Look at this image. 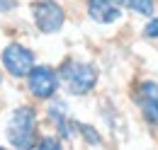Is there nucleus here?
I'll return each instance as SVG.
<instances>
[{
	"instance_id": "f257e3e1",
	"label": "nucleus",
	"mask_w": 158,
	"mask_h": 150,
	"mask_svg": "<svg viewBox=\"0 0 158 150\" xmlns=\"http://www.w3.org/2000/svg\"><path fill=\"white\" fill-rule=\"evenodd\" d=\"M59 77L71 94L83 97V94L95 90V85H98V68L93 63H85V61L66 58L59 70Z\"/></svg>"
},
{
	"instance_id": "f03ea898",
	"label": "nucleus",
	"mask_w": 158,
	"mask_h": 150,
	"mask_svg": "<svg viewBox=\"0 0 158 150\" xmlns=\"http://www.w3.org/2000/svg\"><path fill=\"white\" fill-rule=\"evenodd\" d=\"M7 140L15 148H34L37 140V109L17 107L7 121Z\"/></svg>"
},
{
	"instance_id": "7ed1b4c3",
	"label": "nucleus",
	"mask_w": 158,
	"mask_h": 150,
	"mask_svg": "<svg viewBox=\"0 0 158 150\" xmlns=\"http://www.w3.org/2000/svg\"><path fill=\"white\" fill-rule=\"evenodd\" d=\"M32 19L41 34H56L66 22V12L56 0H37L32 2Z\"/></svg>"
},
{
	"instance_id": "20e7f679",
	"label": "nucleus",
	"mask_w": 158,
	"mask_h": 150,
	"mask_svg": "<svg viewBox=\"0 0 158 150\" xmlns=\"http://www.w3.org/2000/svg\"><path fill=\"white\" fill-rule=\"evenodd\" d=\"M59 85H61L59 70H54L49 65H34L27 73V90L37 99H51V97H56Z\"/></svg>"
},
{
	"instance_id": "39448f33",
	"label": "nucleus",
	"mask_w": 158,
	"mask_h": 150,
	"mask_svg": "<svg viewBox=\"0 0 158 150\" xmlns=\"http://www.w3.org/2000/svg\"><path fill=\"white\" fill-rule=\"evenodd\" d=\"M0 58H2V68L12 77H27V73L34 68V51L27 49V46H22V44H17V41L7 44L2 49V56Z\"/></svg>"
},
{
	"instance_id": "423d86ee",
	"label": "nucleus",
	"mask_w": 158,
	"mask_h": 150,
	"mask_svg": "<svg viewBox=\"0 0 158 150\" xmlns=\"http://www.w3.org/2000/svg\"><path fill=\"white\" fill-rule=\"evenodd\" d=\"M134 99H136L143 119H146L151 126H158V82H153V80L139 82Z\"/></svg>"
},
{
	"instance_id": "0eeeda50",
	"label": "nucleus",
	"mask_w": 158,
	"mask_h": 150,
	"mask_svg": "<svg viewBox=\"0 0 158 150\" xmlns=\"http://www.w3.org/2000/svg\"><path fill=\"white\" fill-rule=\"evenodd\" d=\"M46 116H49V121L56 126V136H59L61 140L76 138L78 128H76V121L68 116V107H66L63 99H54V97H51L49 109H46Z\"/></svg>"
},
{
	"instance_id": "6e6552de",
	"label": "nucleus",
	"mask_w": 158,
	"mask_h": 150,
	"mask_svg": "<svg viewBox=\"0 0 158 150\" xmlns=\"http://www.w3.org/2000/svg\"><path fill=\"white\" fill-rule=\"evenodd\" d=\"M88 15L100 24H112L122 17V7L117 0H88Z\"/></svg>"
},
{
	"instance_id": "1a4fd4ad",
	"label": "nucleus",
	"mask_w": 158,
	"mask_h": 150,
	"mask_svg": "<svg viewBox=\"0 0 158 150\" xmlns=\"http://www.w3.org/2000/svg\"><path fill=\"white\" fill-rule=\"evenodd\" d=\"M122 7L136 12V15H143V17H153L156 12V2L153 0H117Z\"/></svg>"
},
{
	"instance_id": "9d476101",
	"label": "nucleus",
	"mask_w": 158,
	"mask_h": 150,
	"mask_svg": "<svg viewBox=\"0 0 158 150\" xmlns=\"http://www.w3.org/2000/svg\"><path fill=\"white\" fill-rule=\"evenodd\" d=\"M76 128H78V136L88 143V145H102V136H100L93 126H88V124H80L76 121Z\"/></svg>"
},
{
	"instance_id": "9b49d317",
	"label": "nucleus",
	"mask_w": 158,
	"mask_h": 150,
	"mask_svg": "<svg viewBox=\"0 0 158 150\" xmlns=\"http://www.w3.org/2000/svg\"><path fill=\"white\" fill-rule=\"evenodd\" d=\"M34 148H41V150H59L61 148V138L59 136H41L34 140Z\"/></svg>"
},
{
	"instance_id": "f8f14e48",
	"label": "nucleus",
	"mask_w": 158,
	"mask_h": 150,
	"mask_svg": "<svg viewBox=\"0 0 158 150\" xmlns=\"http://www.w3.org/2000/svg\"><path fill=\"white\" fill-rule=\"evenodd\" d=\"M143 37L146 39H158V17H153L146 27H143Z\"/></svg>"
},
{
	"instance_id": "ddd939ff",
	"label": "nucleus",
	"mask_w": 158,
	"mask_h": 150,
	"mask_svg": "<svg viewBox=\"0 0 158 150\" xmlns=\"http://www.w3.org/2000/svg\"><path fill=\"white\" fill-rule=\"evenodd\" d=\"M15 7H17V0H0V15L2 12H10Z\"/></svg>"
},
{
	"instance_id": "4468645a",
	"label": "nucleus",
	"mask_w": 158,
	"mask_h": 150,
	"mask_svg": "<svg viewBox=\"0 0 158 150\" xmlns=\"http://www.w3.org/2000/svg\"><path fill=\"white\" fill-rule=\"evenodd\" d=\"M0 82H2V75H0Z\"/></svg>"
}]
</instances>
